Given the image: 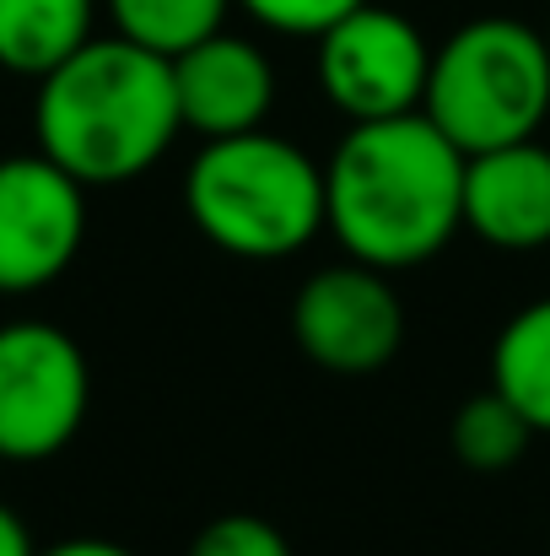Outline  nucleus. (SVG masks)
<instances>
[{
  "label": "nucleus",
  "instance_id": "nucleus-17",
  "mask_svg": "<svg viewBox=\"0 0 550 556\" xmlns=\"http://www.w3.org/2000/svg\"><path fill=\"white\" fill-rule=\"evenodd\" d=\"M33 556H136L130 546L119 541H98V535H76V541H60V546H43Z\"/></svg>",
  "mask_w": 550,
  "mask_h": 556
},
{
  "label": "nucleus",
  "instance_id": "nucleus-12",
  "mask_svg": "<svg viewBox=\"0 0 550 556\" xmlns=\"http://www.w3.org/2000/svg\"><path fill=\"white\" fill-rule=\"evenodd\" d=\"M491 389L535 427L550 432V298L519 308L491 346Z\"/></svg>",
  "mask_w": 550,
  "mask_h": 556
},
{
  "label": "nucleus",
  "instance_id": "nucleus-5",
  "mask_svg": "<svg viewBox=\"0 0 550 556\" xmlns=\"http://www.w3.org/2000/svg\"><path fill=\"white\" fill-rule=\"evenodd\" d=\"M92 400L81 346L49 319L0 325V459L33 465L60 454Z\"/></svg>",
  "mask_w": 550,
  "mask_h": 556
},
{
  "label": "nucleus",
  "instance_id": "nucleus-8",
  "mask_svg": "<svg viewBox=\"0 0 550 556\" xmlns=\"http://www.w3.org/2000/svg\"><path fill=\"white\" fill-rule=\"evenodd\" d=\"M292 336L297 346L330 372H372L383 368L405 341V308L383 270L362 260L330 265L303 281L292 303Z\"/></svg>",
  "mask_w": 550,
  "mask_h": 556
},
{
  "label": "nucleus",
  "instance_id": "nucleus-14",
  "mask_svg": "<svg viewBox=\"0 0 550 556\" xmlns=\"http://www.w3.org/2000/svg\"><path fill=\"white\" fill-rule=\"evenodd\" d=\"M529 438H535V427H529V421H524L497 389L464 400V405L453 410V427H448L453 459H459L464 470H481V476L513 470V465L524 459Z\"/></svg>",
  "mask_w": 550,
  "mask_h": 556
},
{
  "label": "nucleus",
  "instance_id": "nucleus-13",
  "mask_svg": "<svg viewBox=\"0 0 550 556\" xmlns=\"http://www.w3.org/2000/svg\"><path fill=\"white\" fill-rule=\"evenodd\" d=\"M103 5H108L119 38L174 60L183 49H194L200 38L221 33L232 0H103Z\"/></svg>",
  "mask_w": 550,
  "mask_h": 556
},
{
  "label": "nucleus",
  "instance_id": "nucleus-3",
  "mask_svg": "<svg viewBox=\"0 0 550 556\" xmlns=\"http://www.w3.org/2000/svg\"><path fill=\"white\" fill-rule=\"evenodd\" d=\"M189 222L238 260H286L324 227V168L270 136H221L183 174Z\"/></svg>",
  "mask_w": 550,
  "mask_h": 556
},
{
  "label": "nucleus",
  "instance_id": "nucleus-18",
  "mask_svg": "<svg viewBox=\"0 0 550 556\" xmlns=\"http://www.w3.org/2000/svg\"><path fill=\"white\" fill-rule=\"evenodd\" d=\"M33 552H38V546L27 541V525L0 503V556H33Z\"/></svg>",
  "mask_w": 550,
  "mask_h": 556
},
{
  "label": "nucleus",
  "instance_id": "nucleus-11",
  "mask_svg": "<svg viewBox=\"0 0 550 556\" xmlns=\"http://www.w3.org/2000/svg\"><path fill=\"white\" fill-rule=\"evenodd\" d=\"M98 0H0V71L49 76L92 38Z\"/></svg>",
  "mask_w": 550,
  "mask_h": 556
},
{
  "label": "nucleus",
  "instance_id": "nucleus-4",
  "mask_svg": "<svg viewBox=\"0 0 550 556\" xmlns=\"http://www.w3.org/2000/svg\"><path fill=\"white\" fill-rule=\"evenodd\" d=\"M421 114L464 152L535 141L550 114V43L529 22L475 16L432 49Z\"/></svg>",
  "mask_w": 550,
  "mask_h": 556
},
{
  "label": "nucleus",
  "instance_id": "nucleus-19",
  "mask_svg": "<svg viewBox=\"0 0 550 556\" xmlns=\"http://www.w3.org/2000/svg\"><path fill=\"white\" fill-rule=\"evenodd\" d=\"M546 43H550V27H546Z\"/></svg>",
  "mask_w": 550,
  "mask_h": 556
},
{
  "label": "nucleus",
  "instance_id": "nucleus-7",
  "mask_svg": "<svg viewBox=\"0 0 550 556\" xmlns=\"http://www.w3.org/2000/svg\"><path fill=\"white\" fill-rule=\"evenodd\" d=\"M87 238V185L43 152L0 157V292L22 298L71 270Z\"/></svg>",
  "mask_w": 550,
  "mask_h": 556
},
{
  "label": "nucleus",
  "instance_id": "nucleus-15",
  "mask_svg": "<svg viewBox=\"0 0 550 556\" xmlns=\"http://www.w3.org/2000/svg\"><path fill=\"white\" fill-rule=\"evenodd\" d=\"M189 556H292V546L259 514H221L189 541Z\"/></svg>",
  "mask_w": 550,
  "mask_h": 556
},
{
  "label": "nucleus",
  "instance_id": "nucleus-2",
  "mask_svg": "<svg viewBox=\"0 0 550 556\" xmlns=\"http://www.w3.org/2000/svg\"><path fill=\"white\" fill-rule=\"evenodd\" d=\"M38 152L81 185H125L163 163L183 130L174 60L130 38H87L71 60L38 76Z\"/></svg>",
  "mask_w": 550,
  "mask_h": 556
},
{
  "label": "nucleus",
  "instance_id": "nucleus-6",
  "mask_svg": "<svg viewBox=\"0 0 550 556\" xmlns=\"http://www.w3.org/2000/svg\"><path fill=\"white\" fill-rule=\"evenodd\" d=\"M432 76V43L421 27L388 5H357L330 33H319V87L351 119H399L415 114Z\"/></svg>",
  "mask_w": 550,
  "mask_h": 556
},
{
  "label": "nucleus",
  "instance_id": "nucleus-10",
  "mask_svg": "<svg viewBox=\"0 0 550 556\" xmlns=\"http://www.w3.org/2000/svg\"><path fill=\"white\" fill-rule=\"evenodd\" d=\"M464 227L497 249L550 243V152L540 141L464 157Z\"/></svg>",
  "mask_w": 550,
  "mask_h": 556
},
{
  "label": "nucleus",
  "instance_id": "nucleus-1",
  "mask_svg": "<svg viewBox=\"0 0 550 556\" xmlns=\"http://www.w3.org/2000/svg\"><path fill=\"white\" fill-rule=\"evenodd\" d=\"M324 227L372 270H410L464 227V152L415 109L351 125L324 168Z\"/></svg>",
  "mask_w": 550,
  "mask_h": 556
},
{
  "label": "nucleus",
  "instance_id": "nucleus-9",
  "mask_svg": "<svg viewBox=\"0 0 550 556\" xmlns=\"http://www.w3.org/2000/svg\"><path fill=\"white\" fill-rule=\"evenodd\" d=\"M174 92H179L183 130L221 141V136L265 130V114L276 103V76L248 38L210 33L194 49L174 54Z\"/></svg>",
  "mask_w": 550,
  "mask_h": 556
},
{
  "label": "nucleus",
  "instance_id": "nucleus-16",
  "mask_svg": "<svg viewBox=\"0 0 550 556\" xmlns=\"http://www.w3.org/2000/svg\"><path fill=\"white\" fill-rule=\"evenodd\" d=\"M254 22L276 27V33H297V38H319L330 33L341 16H351L367 0H238Z\"/></svg>",
  "mask_w": 550,
  "mask_h": 556
}]
</instances>
